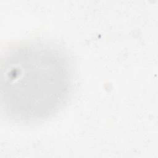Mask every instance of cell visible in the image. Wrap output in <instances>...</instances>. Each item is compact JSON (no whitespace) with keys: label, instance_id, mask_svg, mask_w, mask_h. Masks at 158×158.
<instances>
[{"label":"cell","instance_id":"6da1fadb","mask_svg":"<svg viewBox=\"0 0 158 158\" xmlns=\"http://www.w3.org/2000/svg\"><path fill=\"white\" fill-rule=\"evenodd\" d=\"M1 102L6 115L21 123L53 116L67 103L73 85L70 60L56 46L17 44L1 62Z\"/></svg>","mask_w":158,"mask_h":158}]
</instances>
